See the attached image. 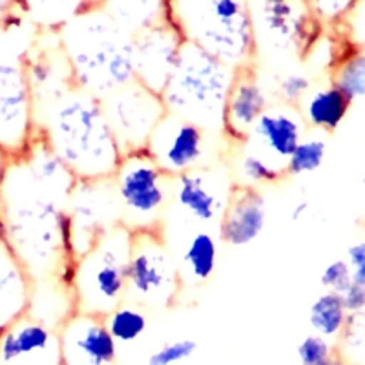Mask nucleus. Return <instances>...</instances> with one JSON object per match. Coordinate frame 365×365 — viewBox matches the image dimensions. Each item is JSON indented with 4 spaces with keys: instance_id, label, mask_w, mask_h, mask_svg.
Masks as SVG:
<instances>
[{
    "instance_id": "obj_1",
    "label": "nucleus",
    "mask_w": 365,
    "mask_h": 365,
    "mask_svg": "<svg viewBox=\"0 0 365 365\" xmlns=\"http://www.w3.org/2000/svg\"><path fill=\"white\" fill-rule=\"evenodd\" d=\"M73 188L38 178L21 158L8 161L0 185V227L31 282H63L64 269L73 270L70 216L64 208Z\"/></svg>"
},
{
    "instance_id": "obj_2",
    "label": "nucleus",
    "mask_w": 365,
    "mask_h": 365,
    "mask_svg": "<svg viewBox=\"0 0 365 365\" xmlns=\"http://www.w3.org/2000/svg\"><path fill=\"white\" fill-rule=\"evenodd\" d=\"M35 123L38 135L77 181L113 178L123 150L99 97L70 84L35 101Z\"/></svg>"
},
{
    "instance_id": "obj_3",
    "label": "nucleus",
    "mask_w": 365,
    "mask_h": 365,
    "mask_svg": "<svg viewBox=\"0 0 365 365\" xmlns=\"http://www.w3.org/2000/svg\"><path fill=\"white\" fill-rule=\"evenodd\" d=\"M63 51L75 86L99 99L135 81L133 38L104 9H83L63 26Z\"/></svg>"
},
{
    "instance_id": "obj_4",
    "label": "nucleus",
    "mask_w": 365,
    "mask_h": 365,
    "mask_svg": "<svg viewBox=\"0 0 365 365\" xmlns=\"http://www.w3.org/2000/svg\"><path fill=\"white\" fill-rule=\"evenodd\" d=\"M168 19L182 41L232 70L245 68L254 51L249 0H168Z\"/></svg>"
},
{
    "instance_id": "obj_5",
    "label": "nucleus",
    "mask_w": 365,
    "mask_h": 365,
    "mask_svg": "<svg viewBox=\"0 0 365 365\" xmlns=\"http://www.w3.org/2000/svg\"><path fill=\"white\" fill-rule=\"evenodd\" d=\"M234 71L192 42L182 41L170 79L161 91L166 112L203 130L223 128L225 101Z\"/></svg>"
},
{
    "instance_id": "obj_6",
    "label": "nucleus",
    "mask_w": 365,
    "mask_h": 365,
    "mask_svg": "<svg viewBox=\"0 0 365 365\" xmlns=\"http://www.w3.org/2000/svg\"><path fill=\"white\" fill-rule=\"evenodd\" d=\"M132 230L117 225L104 230L88 252L77 257L71 274L75 309L79 312L106 316L119 307L128 294V267Z\"/></svg>"
},
{
    "instance_id": "obj_7",
    "label": "nucleus",
    "mask_w": 365,
    "mask_h": 365,
    "mask_svg": "<svg viewBox=\"0 0 365 365\" xmlns=\"http://www.w3.org/2000/svg\"><path fill=\"white\" fill-rule=\"evenodd\" d=\"M115 195L125 227L130 230L155 228L170 200L172 178L159 168L148 150H133L120 158L115 174Z\"/></svg>"
},
{
    "instance_id": "obj_8",
    "label": "nucleus",
    "mask_w": 365,
    "mask_h": 365,
    "mask_svg": "<svg viewBox=\"0 0 365 365\" xmlns=\"http://www.w3.org/2000/svg\"><path fill=\"white\" fill-rule=\"evenodd\" d=\"M128 294L148 307H166L179 291V272L155 228L133 230L130 243Z\"/></svg>"
},
{
    "instance_id": "obj_9",
    "label": "nucleus",
    "mask_w": 365,
    "mask_h": 365,
    "mask_svg": "<svg viewBox=\"0 0 365 365\" xmlns=\"http://www.w3.org/2000/svg\"><path fill=\"white\" fill-rule=\"evenodd\" d=\"M101 104L123 154L145 150L150 135L166 113L161 96L139 81L104 96Z\"/></svg>"
},
{
    "instance_id": "obj_10",
    "label": "nucleus",
    "mask_w": 365,
    "mask_h": 365,
    "mask_svg": "<svg viewBox=\"0 0 365 365\" xmlns=\"http://www.w3.org/2000/svg\"><path fill=\"white\" fill-rule=\"evenodd\" d=\"M35 137V101L26 68L0 63V152L8 161L19 159Z\"/></svg>"
},
{
    "instance_id": "obj_11",
    "label": "nucleus",
    "mask_w": 365,
    "mask_h": 365,
    "mask_svg": "<svg viewBox=\"0 0 365 365\" xmlns=\"http://www.w3.org/2000/svg\"><path fill=\"white\" fill-rule=\"evenodd\" d=\"M165 174L170 178L195 170L205 158V130L192 120L165 113L146 145Z\"/></svg>"
},
{
    "instance_id": "obj_12",
    "label": "nucleus",
    "mask_w": 365,
    "mask_h": 365,
    "mask_svg": "<svg viewBox=\"0 0 365 365\" xmlns=\"http://www.w3.org/2000/svg\"><path fill=\"white\" fill-rule=\"evenodd\" d=\"M181 44V34L175 29L170 19L135 31V81L161 96L170 79Z\"/></svg>"
},
{
    "instance_id": "obj_13",
    "label": "nucleus",
    "mask_w": 365,
    "mask_h": 365,
    "mask_svg": "<svg viewBox=\"0 0 365 365\" xmlns=\"http://www.w3.org/2000/svg\"><path fill=\"white\" fill-rule=\"evenodd\" d=\"M0 365H63L58 332L26 312L0 331Z\"/></svg>"
},
{
    "instance_id": "obj_14",
    "label": "nucleus",
    "mask_w": 365,
    "mask_h": 365,
    "mask_svg": "<svg viewBox=\"0 0 365 365\" xmlns=\"http://www.w3.org/2000/svg\"><path fill=\"white\" fill-rule=\"evenodd\" d=\"M63 365H112L117 358V341L110 334L103 316L73 312L58 329Z\"/></svg>"
},
{
    "instance_id": "obj_15",
    "label": "nucleus",
    "mask_w": 365,
    "mask_h": 365,
    "mask_svg": "<svg viewBox=\"0 0 365 365\" xmlns=\"http://www.w3.org/2000/svg\"><path fill=\"white\" fill-rule=\"evenodd\" d=\"M265 227V197L252 187L234 188L220 217L221 240L230 247H247L262 236Z\"/></svg>"
},
{
    "instance_id": "obj_16",
    "label": "nucleus",
    "mask_w": 365,
    "mask_h": 365,
    "mask_svg": "<svg viewBox=\"0 0 365 365\" xmlns=\"http://www.w3.org/2000/svg\"><path fill=\"white\" fill-rule=\"evenodd\" d=\"M267 112V96L249 68L234 71V79L225 101L223 130L236 141H245L257 119Z\"/></svg>"
},
{
    "instance_id": "obj_17",
    "label": "nucleus",
    "mask_w": 365,
    "mask_h": 365,
    "mask_svg": "<svg viewBox=\"0 0 365 365\" xmlns=\"http://www.w3.org/2000/svg\"><path fill=\"white\" fill-rule=\"evenodd\" d=\"M172 194L178 207L200 223L220 220L228 200L227 188L217 175L197 170L178 175Z\"/></svg>"
},
{
    "instance_id": "obj_18",
    "label": "nucleus",
    "mask_w": 365,
    "mask_h": 365,
    "mask_svg": "<svg viewBox=\"0 0 365 365\" xmlns=\"http://www.w3.org/2000/svg\"><path fill=\"white\" fill-rule=\"evenodd\" d=\"M29 296L31 278L9 250L0 227V331L28 312Z\"/></svg>"
},
{
    "instance_id": "obj_19",
    "label": "nucleus",
    "mask_w": 365,
    "mask_h": 365,
    "mask_svg": "<svg viewBox=\"0 0 365 365\" xmlns=\"http://www.w3.org/2000/svg\"><path fill=\"white\" fill-rule=\"evenodd\" d=\"M302 120L298 119L294 112L276 108L267 110L257 119L250 135H254L257 141L262 143L270 159L282 161L285 166L289 155L294 152V148L302 141Z\"/></svg>"
},
{
    "instance_id": "obj_20",
    "label": "nucleus",
    "mask_w": 365,
    "mask_h": 365,
    "mask_svg": "<svg viewBox=\"0 0 365 365\" xmlns=\"http://www.w3.org/2000/svg\"><path fill=\"white\" fill-rule=\"evenodd\" d=\"M302 0H262V21L270 41L282 48L302 42L305 17L299 9Z\"/></svg>"
},
{
    "instance_id": "obj_21",
    "label": "nucleus",
    "mask_w": 365,
    "mask_h": 365,
    "mask_svg": "<svg viewBox=\"0 0 365 365\" xmlns=\"http://www.w3.org/2000/svg\"><path fill=\"white\" fill-rule=\"evenodd\" d=\"M353 101L338 90L336 86H327L316 90L303 104V113L311 126L325 132H334L347 117Z\"/></svg>"
},
{
    "instance_id": "obj_22",
    "label": "nucleus",
    "mask_w": 365,
    "mask_h": 365,
    "mask_svg": "<svg viewBox=\"0 0 365 365\" xmlns=\"http://www.w3.org/2000/svg\"><path fill=\"white\" fill-rule=\"evenodd\" d=\"M104 11L125 29H145L168 19V0H103Z\"/></svg>"
},
{
    "instance_id": "obj_23",
    "label": "nucleus",
    "mask_w": 365,
    "mask_h": 365,
    "mask_svg": "<svg viewBox=\"0 0 365 365\" xmlns=\"http://www.w3.org/2000/svg\"><path fill=\"white\" fill-rule=\"evenodd\" d=\"M217 240L208 230L195 232L182 250V265L194 283H207L217 267Z\"/></svg>"
},
{
    "instance_id": "obj_24",
    "label": "nucleus",
    "mask_w": 365,
    "mask_h": 365,
    "mask_svg": "<svg viewBox=\"0 0 365 365\" xmlns=\"http://www.w3.org/2000/svg\"><path fill=\"white\" fill-rule=\"evenodd\" d=\"M347 316L340 296L334 292H324L311 305L309 322L318 336L325 340H334V338H340Z\"/></svg>"
},
{
    "instance_id": "obj_25",
    "label": "nucleus",
    "mask_w": 365,
    "mask_h": 365,
    "mask_svg": "<svg viewBox=\"0 0 365 365\" xmlns=\"http://www.w3.org/2000/svg\"><path fill=\"white\" fill-rule=\"evenodd\" d=\"M104 324L117 344H132L148 329V319L141 309L120 303L119 307L104 316Z\"/></svg>"
},
{
    "instance_id": "obj_26",
    "label": "nucleus",
    "mask_w": 365,
    "mask_h": 365,
    "mask_svg": "<svg viewBox=\"0 0 365 365\" xmlns=\"http://www.w3.org/2000/svg\"><path fill=\"white\" fill-rule=\"evenodd\" d=\"M327 155V143L319 137L302 139L294 152L285 161V172L291 175L312 174L324 165Z\"/></svg>"
},
{
    "instance_id": "obj_27",
    "label": "nucleus",
    "mask_w": 365,
    "mask_h": 365,
    "mask_svg": "<svg viewBox=\"0 0 365 365\" xmlns=\"http://www.w3.org/2000/svg\"><path fill=\"white\" fill-rule=\"evenodd\" d=\"M340 358L347 365H365V311L347 316L340 334Z\"/></svg>"
},
{
    "instance_id": "obj_28",
    "label": "nucleus",
    "mask_w": 365,
    "mask_h": 365,
    "mask_svg": "<svg viewBox=\"0 0 365 365\" xmlns=\"http://www.w3.org/2000/svg\"><path fill=\"white\" fill-rule=\"evenodd\" d=\"M26 8L44 24L64 26L71 17L88 9V0H24Z\"/></svg>"
},
{
    "instance_id": "obj_29",
    "label": "nucleus",
    "mask_w": 365,
    "mask_h": 365,
    "mask_svg": "<svg viewBox=\"0 0 365 365\" xmlns=\"http://www.w3.org/2000/svg\"><path fill=\"white\" fill-rule=\"evenodd\" d=\"M347 99L365 97V55L356 53L345 58L334 75V84Z\"/></svg>"
},
{
    "instance_id": "obj_30",
    "label": "nucleus",
    "mask_w": 365,
    "mask_h": 365,
    "mask_svg": "<svg viewBox=\"0 0 365 365\" xmlns=\"http://www.w3.org/2000/svg\"><path fill=\"white\" fill-rule=\"evenodd\" d=\"M285 166L257 152H249L241 158L240 172L250 185H270L283 178Z\"/></svg>"
},
{
    "instance_id": "obj_31",
    "label": "nucleus",
    "mask_w": 365,
    "mask_h": 365,
    "mask_svg": "<svg viewBox=\"0 0 365 365\" xmlns=\"http://www.w3.org/2000/svg\"><path fill=\"white\" fill-rule=\"evenodd\" d=\"M195 351H197V344L190 338L166 341L150 354L146 365H178L194 356Z\"/></svg>"
},
{
    "instance_id": "obj_32",
    "label": "nucleus",
    "mask_w": 365,
    "mask_h": 365,
    "mask_svg": "<svg viewBox=\"0 0 365 365\" xmlns=\"http://www.w3.org/2000/svg\"><path fill=\"white\" fill-rule=\"evenodd\" d=\"M334 354V349L329 344V340L318 336V334H311L299 344L298 347V358L302 365H319L327 358Z\"/></svg>"
},
{
    "instance_id": "obj_33",
    "label": "nucleus",
    "mask_w": 365,
    "mask_h": 365,
    "mask_svg": "<svg viewBox=\"0 0 365 365\" xmlns=\"http://www.w3.org/2000/svg\"><path fill=\"white\" fill-rule=\"evenodd\" d=\"M322 285L327 292H334V294H340L349 283L353 282L351 278V269H349L347 259H336V262H331L322 272V278H319Z\"/></svg>"
},
{
    "instance_id": "obj_34",
    "label": "nucleus",
    "mask_w": 365,
    "mask_h": 365,
    "mask_svg": "<svg viewBox=\"0 0 365 365\" xmlns=\"http://www.w3.org/2000/svg\"><path fill=\"white\" fill-rule=\"evenodd\" d=\"M311 90V81L302 73H289L279 81V96L285 103L298 104L307 97Z\"/></svg>"
},
{
    "instance_id": "obj_35",
    "label": "nucleus",
    "mask_w": 365,
    "mask_h": 365,
    "mask_svg": "<svg viewBox=\"0 0 365 365\" xmlns=\"http://www.w3.org/2000/svg\"><path fill=\"white\" fill-rule=\"evenodd\" d=\"M347 263L354 283L365 285V241H358L347 250Z\"/></svg>"
},
{
    "instance_id": "obj_36",
    "label": "nucleus",
    "mask_w": 365,
    "mask_h": 365,
    "mask_svg": "<svg viewBox=\"0 0 365 365\" xmlns=\"http://www.w3.org/2000/svg\"><path fill=\"white\" fill-rule=\"evenodd\" d=\"M338 296H340L347 314L365 311V285L351 282Z\"/></svg>"
},
{
    "instance_id": "obj_37",
    "label": "nucleus",
    "mask_w": 365,
    "mask_h": 365,
    "mask_svg": "<svg viewBox=\"0 0 365 365\" xmlns=\"http://www.w3.org/2000/svg\"><path fill=\"white\" fill-rule=\"evenodd\" d=\"M351 2L353 0H314V6L322 15L334 17V15H340L341 11H345Z\"/></svg>"
},
{
    "instance_id": "obj_38",
    "label": "nucleus",
    "mask_w": 365,
    "mask_h": 365,
    "mask_svg": "<svg viewBox=\"0 0 365 365\" xmlns=\"http://www.w3.org/2000/svg\"><path fill=\"white\" fill-rule=\"evenodd\" d=\"M307 212H309V201H305V200L298 201V203H296L291 210V220L299 221L303 216H305V214H307Z\"/></svg>"
},
{
    "instance_id": "obj_39",
    "label": "nucleus",
    "mask_w": 365,
    "mask_h": 365,
    "mask_svg": "<svg viewBox=\"0 0 365 365\" xmlns=\"http://www.w3.org/2000/svg\"><path fill=\"white\" fill-rule=\"evenodd\" d=\"M319 365H347V364H345V361L341 360L340 356H336V354H332L331 358H327V360L322 361V364H319Z\"/></svg>"
},
{
    "instance_id": "obj_40",
    "label": "nucleus",
    "mask_w": 365,
    "mask_h": 365,
    "mask_svg": "<svg viewBox=\"0 0 365 365\" xmlns=\"http://www.w3.org/2000/svg\"><path fill=\"white\" fill-rule=\"evenodd\" d=\"M6 166H8V158L0 152V185H2V178H4Z\"/></svg>"
},
{
    "instance_id": "obj_41",
    "label": "nucleus",
    "mask_w": 365,
    "mask_h": 365,
    "mask_svg": "<svg viewBox=\"0 0 365 365\" xmlns=\"http://www.w3.org/2000/svg\"><path fill=\"white\" fill-rule=\"evenodd\" d=\"M9 2H11V0H0V13H4L6 9H8Z\"/></svg>"
},
{
    "instance_id": "obj_42",
    "label": "nucleus",
    "mask_w": 365,
    "mask_h": 365,
    "mask_svg": "<svg viewBox=\"0 0 365 365\" xmlns=\"http://www.w3.org/2000/svg\"><path fill=\"white\" fill-rule=\"evenodd\" d=\"M364 181H365V175H364Z\"/></svg>"
}]
</instances>
